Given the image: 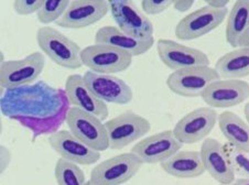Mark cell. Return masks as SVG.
Returning <instances> with one entry per match:
<instances>
[{
    "label": "cell",
    "instance_id": "cell-1",
    "mask_svg": "<svg viewBox=\"0 0 249 185\" xmlns=\"http://www.w3.org/2000/svg\"><path fill=\"white\" fill-rule=\"evenodd\" d=\"M1 112L11 119H45L56 116L70 102L64 89L54 88L39 81L38 83L7 89L1 97Z\"/></svg>",
    "mask_w": 249,
    "mask_h": 185
},
{
    "label": "cell",
    "instance_id": "cell-2",
    "mask_svg": "<svg viewBox=\"0 0 249 185\" xmlns=\"http://www.w3.org/2000/svg\"><path fill=\"white\" fill-rule=\"evenodd\" d=\"M36 39L43 54L59 67L69 69H77L83 67V49L55 28L41 27L36 31Z\"/></svg>",
    "mask_w": 249,
    "mask_h": 185
},
{
    "label": "cell",
    "instance_id": "cell-3",
    "mask_svg": "<svg viewBox=\"0 0 249 185\" xmlns=\"http://www.w3.org/2000/svg\"><path fill=\"white\" fill-rule=\"evenodd\" d=\"M108 135L109 148L123 150L143 138L151 130V123L147 118L132 110H126L105 122Z\"/></svg>",
    "mask_w": 249,
    "mask_h": 185
},
{
    "label": "cell",
    "instance_id": "cell-4",
    "mask_svg": "<svg viewBox=\"0 0 249 185\" xmlns=\"http://www.w3.org/2000/svg\"><path fill=\"white\" fill-rule=\"evenodd\" d=\"M44 67L45 56L41 52H33L21 60L1 59L0 86L7 90L31 85L39 79Z\"/></svg>",
    "mask_w": 249,
    "mask_h": 185
},
{
    "label": "cell",
    "instance_id": "cell-5",
    "mask_svg": "<svg viewBox=\"0 0 249 185\" xmlns=\"http://www.w3.org/2000/svg\"><path fill=\"white\" fill-rule=\"evenodd\" d=\"M65 122L71 133L92 149L102 152L109 148L105 122L94 115L70 107Z\"/></svg>",
    "mask_w": 249,
    "mask_h": 185
},
{
    "label": "cell",
    "instance_id": "cell-6",
    "mask_svg": "<svg viewBox=\"0 0 249 185\" xmlns=\"http://www.w3.org/2000/svg\"><path fill=\"white\" fill-rule=\"evenodd\" d=\"M109 11L117 28L124 34L140 41L155 39L153 23L135 2L130 0L109 1Z\"/></svg>",
    "mask_w": 249,
    "mask_h": 185
},
{
    "label": "cell",
    "instance_id": "cell-7",
    "mask_svg": "<svg viewBox=\"0 0 249 185\" xmlns=\"http://www.w3.org/2000/svg\"><path fill=\"white\" fill-rule=\"evenodd\" d=\"M221 80L216 69L211 67H193L174 71L167 79V86L172 93L182 97H201L209 86Z\"/></svg>",
    "mask_w": 249,
    "mask_h": 185
},
{
    "label": "cell",
    "instance_id": "cell-8",
    "mask_svg": "<svg viewBox=\"0 0 249 185\" xmlns=\"http://www.w3.org/2000/svg\"><path fill=\"white\" fill-rule=\"evenodd\" d=\"M142 162L132 153L126 152L104 160L90 172V181L97 185H122L138 173Z\"/></svg>",
    "mask_w": 249,
    "mask_h": 185
},
{
    "label": "cell",
    "instance_id": "cell-9",
    "mask_svg": "<svg viewBox=\"0 0 249 185\" xmlns=\"http://www.w3.org/2000/svg\"><path fill=\"white\" fill-rule=\"evenodd\" d=\"M130 53L106 44H92L82 50V62L89 71L113 75L129 68L132 63Z\"/></svg>",
    "mask_w": 249,
    "mask_h": 185
},
{
    "label": "cell",
    "instance_id": "cell-10",
    "mask_svg": "<svg viewBox=\"0 0 249 185\" xmlns=\"http://www.w3.org/2000/svg\"><path fill=\"white\" fill-rule=\"evenodd\" d=\"M228 9H215L210 6L198 8L182 18L176 27V36L181 41L200 39L214 31L227 19Z\"/></svg>",
    "mask_w": 249,
    "mask_h": 185
},
{
    "label": "cell",
    "instance_id": "cell-11",
    "mask_svg": "<svg viewBox=\"0 0 249 185\" xmlns=\"http://www.w3.org/2000/svg\"><path fill=\"white\" fill-rule=\"evenodd\" d=\"M218 114L212 107H200L184 115L173 128L182 145H194L205 140L217 123Z\"/></svg>",
    "mask_w": 249,
    "mask_h": 185
},
{
    "label": "cell",
    "instance_id": "cell-12",
    "mask_svg": "<svg viewBox=\"0 0 249 185\" xmlns=\"http://www.w3.org/2000/svg\"><path fill=\"white\" fill-rule=\"evenodd\" d=\"M182 147L172 130H164L136 142L130 152L142 164H161L182 150Z\"/></svg>",
    "mask_w": 249,
    "mask_h": 185
},
{
    "label": "cell",
    "instance_id": "cell-13",
    "mask_svg": "<svg viewBox=\"0 0 249 185\" xmlns=\"http://www.w3.org/2000/svg\"><path fill=\"white\" fill-rule=\"evenodd\" d=\"M157 51L160 61L173 72L202 65L210 67L211 64L210 57L205 52L173 40L160 39L157 42Z\"/></svg>",
    "mask_w": 249,
    "mask_h": 185
},
{
    "label": "cell",
    "instance_id": "cell-14",
    "mask_svg": "<svg viewBox=\"0 0 249 185\" xmlns=\"http://www.w3.org/2000/svg\"><path fill=\"white\" fill-rule=\"evenodd\" d=\"M84 81L94 95L106 104L126 105L134 98V92L126 82L115 75L85 72Z\"/></svg>",
    "mask_w": 249,
    "mask_h": 185
},
{
    "label": "cell",
    "instance_id": "cell-15",
    "mask_svg": "<svg viewBox=\"0 0 249 185\" xmlns=\"http://www.w3.org/2000/svg\"><path fill=\"white\" fill-rule=\"evenodd\" d=\"M50 147L61 158L78 166H92L101 159V152L92 149L74 135L70 130H59L50 135Z\"/></svg>",
    "mask_w": 249,
    "mask_h": 185
},
{
    "label": "cell",
    "instance_id": "cell-16",
    "mask_svg": "<svg viewBox=\"0 0 249 185\" xmlns=\"http://www.w3.org/2000/svg\"><path fill=\"white\" fill-rule=\"evenodd\" d=\"M109 11L106 0H73L56 24L65 29H84L105 17Z\"/></svg>",
    "mask_w": 249,
    "mask_h": 185
},
{
    "label": "cell",
    "instance_id": "cell-17",
    "mask_svg": "<svg viewBox=\"0 0 249 185\" xmlns=\"http://www.w3.org/2000/svg\"><path fill=\"white\" fill-rule=\"evenodd\" d=\"M64 93L71 107H76L90 115H94L102 121L108 118L109 109L106 102L94 95L80 74H72L65 81Z\"/></svg>",
    "mask_w": 249,
    "mask_h": 185
},
{
    "label": "cell",
    "instance_id": "cell-18",
    "mask_svg": "<svg viewBox=\"0 0 249 185\" xmlns=\"http://www.w3.org/2000/svg\"><path fill=\"white\" fill-rule=\"evenodd\" d=\"M212 108H230L249 98V83L243 80L221 79L212 83L201 96Z\"/></svg>",
    "mask_w": 249,
    "mask_h": 185
},
{
    "label": "cell",
    "instance_id": "cell-19",
    "mask_svg": "<svg viewBox=\"0 0 249 185\" xmlns=\"http://www.w3.org/2000/svg\"><path fill=\"white\" fill-rule=\"evenodd\" d=\"M201 157L206 172L219 184L235 180V172L224 149V145L214 138H206L201 146Z\"/></svg>",
    "mask_w": 249,
    "mask_h": 185
},
{
    "label": "cell",
    "instance_id": "cell-20",
    "mask_svg": "<svg viewBox=\"0 0 249 185\" xmlns=\"http://www.w3.org/2000/svg\"><path fill=\"white\" fill-rule=\"evenodd\" d=\"M165 173L177 179H195L205 173L200 151L180 150L160 164Z\"/></svg>",
    "mask_w": 249,
    "mask_h": 185
},
{
    "label": "cell",
    "instance_id": "cell-21",
    "mask_svg": "<svg viewBox=\"0 0 249 185\" xmlns=\"http://www.w3.org/2000/svg\"><path fill=\"white\" fill-rule=\"evenodd\" d=\"M95 43L110 45V47L130 53L132 56H140L153 47L155 39L140 41L124 34L117 27L104 26L99 28L95 34Z\"/></svg>",
    "mask_w": 249,
    "mask_h": 185
},
{
    "label": "cell",
    "instance_id": "cell-22",
    "mask_svg": "<svg viewBox=\"0 0 249 185\" xmlns=\"http://www.w3.org/2000/svg\"><path fill=\"white\" fill-rule=\"evenodd\" d=\"M217 123L230 145L249 153V125L247 121L233 112H223L218 114Z\"/></svg>",
    "mask_w": 249,
    "mask_h": 185
},
{
    "label": "cell",
    "instance_id": "cell-23",
    "mask_svg": "<svg viewBox=\"0 0 249 185\" xmlns=\"http://www.w3.org/2000/svg\"><path fill=\"white\" fill-rule=\"evenodd\" d=\"M215 69L225 80H240L249 76V48H238L222 55Z\"/></svg>",
    "mask_w": 249,
    "mask_h": 185
},
{
    "label": "cell",
    "instance_id": "cell-24",
    "mask_svg": "<svg viewBox=\"0 0 249 185\" xmlns=\"http://www.w3.org/2000/svg\"><path fill=\"white\" fill-rule=\"evenodd\" d=\"M249 29V0H237L228 12L225 38L233 48H238L243 34Z\"/></svg>",
    "mask_w": 249,
    "mask_h": 185
},
{
    "label": "cell",
    "instance_id": "cell-25",
    "mask_svg": "<svg viewBox=\"0 0 249 185\" xmlns=\"http://www.w3.org/2000/svg\"><path fill=\"white\" fill-rule=\"evenodd\" d=\"M54 176L57 185H85L86 179L80 166L60 158L55 163Z\"/></svg>",
    "mask_w": 249,
    "mask_h": 185
},
{
    "label": "cell",
    "instance_id": "cell-26",
    "mask_svg": "<svg viewBox=\"0 0 249 185\" xmlns=\"http://www.w3.org/2000/svg\"><path fill=\"white\" fill-rule=\"evenodd\" d=\"M70 109V106H66L60 114L56 116L45 119H31V118H19L16 119L22 126L27 127L35 133L36 135L54 134L59 129V127L66 120V115Z\"/></svg>",
    "mask_w": 249,
    "mask_h": 185
},
{
    "label": "cell",
    "instance_id": "cell-27",
    "mask_svg": "<svg viewBox=\"0 0 249 185\" xmlns=\"http://www.w3.org/2000/svg\"><path fill=\"white\" fill-rule=\"evenodd\" d=\"M70 3V0H62V1L48 0V1H44L43 6L36 12L38 21L42 24H50L52 22L56 23L64 16Z\"/></svg>",
    "mask_w": 249,
    "mask_h": 185
},
{
    "label": "cell",
    "instance_id": "cell-28",
    "mask_svg": "<svg viewBox=\"0 0 249 185\" xmlns=\"http://www.w3.org/2000/svg\"><path fill=\"white\" fill-rule=\"evenodd\" d=\"M224 149L228 157V160L234 168L235 175H239L240 178L249 179V153L238 150L230 143L224 145Z\"/></svg>",
    "mask_w": 249,
    "mask_h": 185
},
{
    "label": "cell",
    "instance_id": "cell-29",
    "mask_svg": "<svg viewBox=\"0 0 249 185\" xmlns=\"http://www.w3.org/2000/svg\"><path fill=\"white\" fill-rule=\"evenodd\" d=\"M172 0H143L141 1V9L144 15H160L172 7Z\"/></svg>",
    "mask_w": 249,
    "mask_h": 185
},
{
    "label": "cell",
    "instance_id": "cell-30",
    "mask_svg": "<svg viewBox=\"0 0 249 185\" xmlns=\"http://www.w3.org/2000/svg\"><path fill=\"white\" fill-rule=\"evenodd\" d=\"M44 0H36V1H28V0H15L14 1V10L16 14L20 16H29L32 14H36L40 8L43 6Z\"/></svg>",
    "mask_w": 249,
    "mask_h": 185
},
{
    "label": "cell",
    "instance_id": "cell-31",
    "mask_svg": "<svg viewBox=\"0 0 249 185\" xmlns=\"http://www.w3.org/2000/svg\"><path fill=\"white\" fill-rule=\"evenodd\" d=\"M12 160V154L10 150L6 146L0 148V173L3 174L8 170Z\"/></svg>",
    "mask_w": 249,
    "mask_h": 185
},
{
    "label": "cell",
    "instance_id": "cell-32",
    "mask_svg": "<svg viewBox=\"0 0 249 185\" xmlns=\"http://www.w3.org/2000/svg\"><path fill=\"white\" fill-rule=\"evenodd\" d=\"M193 0H176V1H173L172 7L179 12H186L193 7Z\"/></svg>",
    "mask_w": 249,
    "mask_h": 185
},
{
    "label": "cell",
    "instance_id": "cell-33",
    "mask_svg": "<svg viewBox=\"0 0 249 185\" xmlns=\"http://www.w3.org/2000/svg\"><path fill=\"white\" fill-rule=\"evenodd\" d=\"M206 5L215 9H226L227 6L230 5L228 0H209L206 1Z\"/></svg>",
    "mask_w": 249,
    "mask_h": 185
},
{
    "label": "cell",
    "instance_id": "cell-34",
    "mask_svg": "<svg viewBox=\"0 0 249 185\" xmlns=\"http://www.w3.org/2000/svg\"><path fill=\"white\" fill-rule=\"evenodd\" d=\"M238 48H249V29L243 34L238 42Z\"/></svg>",
    "mask_w": 249,
    "mask_h": 185
},
{
    "label": "cell",
    "instance_id": "cell-35",
    "mask_svg": "<svg viewBox=\"0 0 249 185\" xmlns=\"http://www.w3.org/2000/svg\"><path fill=\"white\" fill-rule=\"evenodd\" d=\"M221 185H249V179L240 178V179H237V180H234L231 183L221 184Z\"/></svg>",
    "mask_w": 249,
    "mask_h": 185
},
{
    "label": "cell",
    "instance_id": "cell-36",
    "mask_svg": "<svg viewBox=\"0 0 249 185\" xmlns=\"http://www.w3.org/2000/svg\"><path fill=\"white\" fill-rule=\"evenodd\" d=\"M244 114H245V117H246L248 125H249V102H247V104L244 107Z\"/></svg>",
    "mask_w": 249,
    "mask_h": 185
},
{
    "label": "cell",
    "instance_id": "cell-37",
    "mask_svg": "<svg viewBox=\"0 0 249 185\" xmlns=\"http://www.w3.org/2000/svg\"><path fill=\"white\" fill-rule=\"evenodd\" d=\"M85 185H97V184H95V183H93V182H92V181H90V180H89V181H87V182L85 183Z\"/></svg>",
    "mask_w": 249,
    "mask_h": 185
}]
</instances>
